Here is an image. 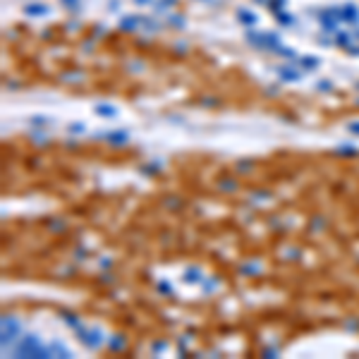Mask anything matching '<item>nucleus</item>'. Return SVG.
Segmentation results:
<instances>
[{
	"instance_id": "f257e3e1",
	"label": "nucleus",
	"mask_w": 359,
	"mask_h": 359,
	"mask_svg": "<svg viewBox=\"0 0 359 359\" xmlns=\"http://www.w3.org/2000/svg\"><path fill=\"white\" fill-rule=\"evenodd\" d=\"M14 352H17V357H39V359L53 357L51 347L41 345V340H39L36 335H27V338H22Z\"/></svg>"
},
{
	"instance_id": "f03ea898",
	"label": "nucleus",
	"mask_w": 359,
	"mask_h": 359,
	"mask_svg": "<svg viewBox=\"0 0 359 359\" xmlns=\"http://www.w3.org/2000/svg\"><path fill=\"white\" fill-rule=\"evenodd\" d=\"M0 328H2V333H0V343H2V347H7L10 343H14L17 335H19V321L14 316H2Z\"/></svg>"
},
{
	"instance_id": "7ed1b4c3",
	"label": "nucleus",
	"mask_w": 359,
	"mask_h": 359,
	"mask_svg": "<svg viewBox=\"0 0 359 359\" xmlns=\"http://www.w3.org/2000/svg\"><path fill=\"white\" fill-rule=\"evenodd\" d=\"M77 333L82 335L84 345L91 347V350H96V347L103 345V333L98 331V328H84V326H79V328H77Z\"/></svg>"
},
{
	"instance_id": "20e7f679",
	"label": "nucleus",
	"mask_w": 359,
	"mask_h": 359,
	"mask_svg": "<svg viewBox=\"0 0 359 359\" xmlns=\"http://www.w3.org/2000/svg\"><path fill=\"white\" fill-rule=\"evenodd\" d=\"M343 14H340V10H323V12L318 14V22L323 24V29L326 31H331V34H335L338 31V19H340Z\"/></svg>"
},
{
	"instance_id": "39448f33",
	"label": "nucleus",
	"mask_w": 359,
	"mask_h": 359,
	"mask_svg": "<svg viewBox=\"0 0 359 359\" xmlns=\"http://www.w3.org/2000/svg\"><path fill=\"white\" fill-rule=\"evenodd\" d=\"M278 74H280V79H285V82H299V72L292 67H280Z\"/></svg>"
},
{
	"instance_id": "423d86ee",
	"label": "nucleus",
	"mask_w": 359,
	"mask_h": 359,
	"mask_svg": "<svg viewBox=\"0 0 359 359\" xmlns=\"http://www.w3.org/2000/svg\"><path fill=\"white\" fill-rule=\"evenodd\" d=\"M340 14H343V19H347V22H359V10L355 5H345V7L340 10Z\"/></svg>"
},
{
	"instance_id": "0eeeda50",
	"label": "nucleus",
	"mask_w": 359,
	"mask_h": 359,
	"mask_svg": "<svg viewBox=\"0 0 359 359\" xmlns=\"http://www.w3.org/2000/svg\"><path fill=\"white\" fill-rule=\"evenodd\" d=\"M24 12L31 14V17H41V14L51 12V10H48L46 5H39V2H36V5H27V7H24Z\"/></svg>"
},
{
	"instance_id": "6e6552de",
	"label": "nucleus",
	"mask_w": 359,
	"mask_h": 359,
	"mask_svg": "<svg viewBox=\"0 0 359 359\" xmlns=\"http://www.w3.org/2000/svg\"><path fill=\"white\" fill-rule=\"evenodd\" d=\"M103 137L113 141V144H124L127 141V132H113V134H103Z\"/></svg>"
},
{
	"instance_id": "1a4fd4ad",
	"label": "nucleus",
	"mask_w": 359,
	"mask_h": 359,
	"mask_svg": "<svg viewBox=\"0 0 359 359\" xmlns=\"http://www.w3.org/2000/svg\"><path fill=\"white\" fill-rule=\"evenodd\" d=\"M237 17H239V22H244V24H254V22H256V14H251L249 10H239Z\"/></svg>"
},
{
	"instance_id": "9d476101",
	"label": "nucleus",
	"mask_w": 359,
	"mask_h": 359,
	"mask_svg": "<svg viewBox=\"0 0 359 359\" xmlns=\"http://www.w3.org/2000/svg\"><path fill=\"white\" fill-rule=\"evenodd\" d=\"M96 113L98 115H108V118H115V115H118V111H115L113 106H103V103L96 106Z\"/></svg>"
},
{
	"instance_id": "9b49d317",
	"label": "nucleus",
	"mask_w": 359,
	"mask_h": 359,
	"mask_svg": "<svg viewBox=\"0 0 359 359\" xmlns=\"http://www.w3.org/2000/svg\"><path fill=\"white\" fill-rule=\"evenodd\" d=\"M184 278H187L189 283H199V280H201V271H199V268H187Z\"/></svg>"
},
{
	"instance_id": "f8f14e48",
	"label": "nucleus",
	"mask_w": 359,
	"mask_h": 359,
	"mask_svg": "<svg viewBox=\"0 0 359 359\" xmlns=\"http://www.w3.org/2000/svg\"><path fill=\"white\" fill-rule=\"evenodd\" d=\"M51 352H53V355H60V357H69V350L62 347L60 343H53V345H51Z\"/></svg>"
},
{
	"instance_id": "ddd939ff",
	"label": "nucleus",
	"mask_w": 359,
	"mask_h": 359,
	"mask_svg": "<svg viewBox=\"0 0 359 359\" xmlns=\"http://www.w3.org/2000/svg\"><path fill=\"white\" fill-rule=\"evenodd\" d=\"M62 318H65V323H69L72 328H79V326H82V323L77 321V316H74V314H67V311H62Z\"/></svg>"
},
{
	"instance_id": "4468645a",
	"label": "nucleus",
	"mask_w": 359,
	"mask_h": 359,
	"mask_svg": "<svg viewBox=\"0 0 359 359\" xmlns=\"http://www.w3.org/2000/svg\"><path fill=\"white\" fill-rule=\"evenodd\" d=\"M111 347H113V350H122V347H124L122 335H115V340H111Z\"/></svg>"
},
{
	"instance_id": "2eb2a0df",
	"label": "nucleus",
	"mask_w": 359,
	"mask_h": 359,
	"mask_svg": "<svg viewBox=\"0 0 359 359\" xmlns=\"http://www.w3.org/2000/svg\"><path fill=\"white\" fill-rule=\"evenodd\" d=\"M302 65L304 67H318V60L316 58H302Z\"/></svg>"
},
{
	"instance_id": "dca6fc26",
	"label": "nucleus",
	"mask_w": 359,
	"mask_h": 359,
	"mask_svg": "<svg viewBox=\"0 0 359 359\" xmlns=\"http://www.w3.org/2000/svg\"><path fill=\"white\" fill-rule=\"evenodd\" d=\"M221 189H225V192H233V189H235V182H233V180H223Z\"/></svg>"
},
{
	"instance_id": "f3484780",
	"label": "nucleus",
	"mask_w": 359,
	"mask_h": 359,
	"mask_svg": "<svg viewBox=\"0 0 359 359\" xmlns=\"http://www.w3.org/2000/svg\"><path fill=\"white\" fill-rule=\"evenodd\" d=\"M347 129H350L352 134H357V137H359V120H355V122H350V127H347Z\"/></svg>"
},
{
	"instance_id": "a211bd4d",
	"label": "nucleus",
	"mask_w": 359,
	"mask_h": 359,
	"mask_svg": "<svg viewBox=\"0 0 359 359\" xmlns=\"http://www.w3.org/2000/svg\"><path fill=\"white\" fill-rule=\"evenodd\" d=\"M69 132H74V134H79V132H84V124L74 122V124H72V127H69Z\"/></svg>"
},
{
	"instance_id": "6ab92c4d",
	"label": "nucleus",
	"mask_w": 359,
	"mask_h": 359,
	"mask_svg": "<svg viewBox=\"0 0 359 359\" xmlns=\"http://www.w3.org/2000/svg\"><path fill=\"white\" fill-rule=\"evenodd\" d=\"M77 2L79 0H62V5H67V7H77Z\"/></svg>"
},
{
	"instance_id": "aec40b11",
	"label": "nucleus",
	"mask_w": 359,
	"mask_h": 359,
	"mask_svg": "<svg viewBox=\"0 0 359 359\" xmlns=\"http://www.w3.org/2000/svg\"><path fill=\"white\" fill-rule=\"evenodd\" d=\"M153 350H156V352H158V350H166V343H156V345H153Z\"/></svg>"
},
{
	"instance_id": "412c9836",
	"label": "nucleus",
	"mask_w": 359,
	"mask_h": 359,
	"mask_svg": "<svg viewBox=\"0 0 359 359\" xmlns=\"http://www.w3.org/2000/svg\"><path fill=\"white\" fill-rule=\"evenodd\" d=\"M137 5H146V2H151V0H134Z\"/></svg>"
}]
</instances>
